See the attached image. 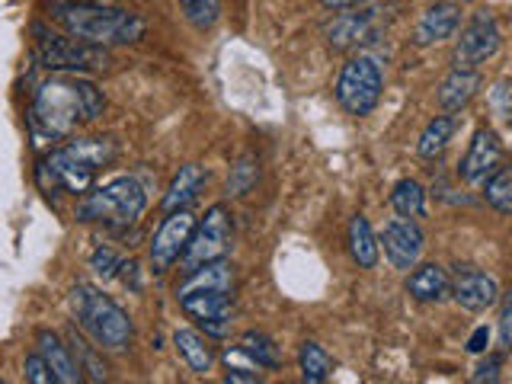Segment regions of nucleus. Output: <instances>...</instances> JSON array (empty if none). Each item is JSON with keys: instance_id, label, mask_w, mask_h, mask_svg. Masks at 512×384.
Masks as SVG:
<instances>
[{"instance_id": "1", "label": "nucleus", "mask_w": 512, "mask_h": 384, "mask_svg": "<svg viewBox=\"0 0 512 384\" xmlns=\"http://www.w3.org/2000/svg\"><path fill=\"white\" fill-rule=\"evenodd\" d=\"M106 109L103 90L77 74L48 77L32 93L29 106V132L42 141H68L80 125L100 119Z\"/></svg>"}, {"instance_id": "2", "label": "nucleus", "mask_w": 512, "mask_h": 384, "mask_svg": "<svg viewBox=\"0 0 512 384\" xmlns=\"http://www.w3.org/2000/svg\"><path fill=\"white\" fill-rule=\"evenodd\" d=\"M119 157V144L112 138H68L48 151L36 167V183L42 192H74L84 196L93 189L96 173Z\"/></svg>"}, {"instance_id": "3", "label": "nucleus", "mask_w": 512, "mask_h": 384, "mask_svg": "<svg viewBox=\"0 0 512 384\" xmlns=\"http://www.w3.org/2000/svg\"><path fill=\"white\" fill-rule=\"evenodd\" d=\"M48 16L68 29L71 36L103 48L135 45L148 32L144 16L109 4H87V0H52L48 4Z\"/></svg>"}, {"instance_id": "4", "label": "nucleus", "mask_w": 512, "mask_h": 384, "mask_svg": "<svg viewBox=\"0 0 512 384\" xmlns=\"http://www.w3.org/2000/svg\"><path fill=\"white\" fill-rule=\"evenodd\" d=\"M68 304H71L80 330H84L96 343V349L125 352L128 346H132V336H135L132 317H128V311L119 308L109 295H103L100 288H93L87 282H77L68 295Z\"/></svg>"}, {"instance_id": "5", "label": "nucleus", "mask_w": 512, "mask_h": 384, "mask_svg": "<svg viewBox=\"0 0 512 384\" xmlns=\"http://www.w3.org/2000/svg\"><path fill=\"white\" fill-rule=\"evenodd\" d=\"M144 208H148L144 186L135 176H116V180H109L106 186L84 192L74 215L84 224H106V228L122 231L144 215Z\"/></svg>"}, {"instance_id": "6", "label": "nucleus", "mask_w": 512, "mask_h": 384, "mask_svg": "<svg viewBox=\"0 0 512 384\" xmlns=\"http://www.w3.org/2000/svg\"><path fill=\"white\" fill-rule=\"evenodd\" d=\"M36 36V61L45 71H58V74H90V71H106L112 58L103 45H90L77 36H61L45 26L32 29Z\"/></svg>"}, {"instance_id": "7", "label": "nucleus", "mask_w": 512, "mask_h": 384, "mask_svg": "<svg viewBox=\"0 0 512 384\" xmlns=\"http://www.w3.org/2000/svg\"><path fill=\"white\" fill-rule=\"evenodd\" d=\"M384 74L372 55H356L343 64L340 77H336V103H340L349 116H368L381 103Z\"/></svg>"}, {"instance_id": "8", "label": "nucleus", "mask_w": 512, "mask_h": 384, "mask_svg": "<svg viewBox=\"0 0 512 384\" xmlns=\"http://www.w3.org/2000/svg\"><path fill=\"white\" fill-rule=\"evenodd\" d=\"M228 250H231V212H228V205L218 202L208 208L205 218L196 224V231L189 237V247L180 256V266L183 272H192L205 263L224 260Z\"/></svg>"}, {"instance_id": "9", "label": "nucleus", "mask_w": 512, "mask_h": 384, "mask_svg": "<svg viewBox=\"0 0 512 384\" xmlns=\"http://www.w3.org/2000/svg\"><path fill=\"white\" fill-rule=\"evenodd\" d=\"M500 26H496V20L480 10L471 16V23L461 29V39L455 45V55H452V68H461V71H477L480 64L490 61L496 52H500Z\"/></svg>"}, {"instance_id": "10", "label": "nucleus", "mask_w": 512, "mask_h": 384, "mask_svg": "<svg viewBox=\"0 0 512 384\" xmlns=\"http://www.w3.org/2000/svg\"><path fill=\"white\" fill-rule=\"evenodd\" d=\"M180 308L186 317H192L205 330V336L224 340L231 333V317H234V295L221 292V288H202V292H186L180 295Z\"/></svg>"}, {"instance_id": "11", "label": "nucleus", "mask_w": 512, "mask_h": 384, "mask_svg": "<svg viewBox=\"0 0 512 384\" xmlns=\"http://www.w3.org/2000/svg\"><path fill=\"white\" fill-rule=\"evenodd\" d=\"M196 224L199 221H196V215L189 212V208L167 212V218L160 221V228L154 231L151 247H148L154 272H167V269H173V263H180V256L186 253L189 237H192V231H196Z\"/></svg>"}, {"instance_id": "12", "label": "nucleus", "mask_w": 512, "mask_h": 384, "mask_svg": "<svg viewBox=\"0 0 512 384\" xmlns=\"http://www.w3.org/2000/svg\"><path fill=\"white\" fill-rule=\"evenodd\" d=\"M381 244H384V256L391 260L394 269L400 272H410L416 263H420L423 247H426V237L420 231V224L407 215H397L384 224L381 231Z\"/></svg>"}, {"instance_id": "13", "label": "nucleus", "mask_w": 512, "mask_h": 384, "mask_svg": "<svg viewBox=\"0 0 512 384\" xmlns=\"http://www.w3.org/2000/svg\"><path fill=\"white\" fill-rule=\"evenodd\" d=\"M496 167H503V144L496 138L493 128H477L468 154L461 157L458 176L471 186H484V180Z\"/></svg>"}, {"instance_id": "14", "label": "nucleus", "mask_w": 512, "mask_h": 384, "mask_svg": "<svg viewBox=\"0 0 512 384\" xmlns=\"http://www.w3.org/2000/svg\"><path fill=\"white\" fill-rule=\"evenodd\" d=\"M448 295L455 298L458 308L477 314V311L493 308V304L500 301V285H496V279L487 276V272H480L474 266H464L455 272L452 285H448Z\"/></svg>"}, {"instance_id": "15", "label": "nucleus", "mask_w": 512, "mask_h": 384, "mask_svg": "<svg viewBox=\"0 0 512 384\" xmlns=\"http://www.w3.org/2000/svg\"><path fill=\"white\" fill-rule=\"evenodd\" d=\"M375 13L372 7H349V10H336L333 23L324 29V36L330 42V48L336 52H346V48H356L362 42H372L375 32Z\"/></svg>"}, {"instance_id": "16", "label": "nucleus", "mask_w": 512, "mask_h": 384, "mask_svg": "<svg viewBox=\"0 0 512 384\" xmlns=\"http://www.w3.org/2000/svg\"><path fill=\"white\" fill-rule=\"evenodd\" d=\"M461 26V7L452 4V0H442V4L429 7L420 20H416V29H413V42L416 45H436V42H445L452 39Z\"/></svg>"}, {"instance_id": "17", "label": "nucleus", "mask_w": 512, "mask_h": 384, "mask_svg": "<svg viewBox=\"0 0 512 384\" xmlns=\"http://www.w3.org/2000/svg\"><path fill=\"white\" fill-rule=\"evenodd\" d=\"M36 346L42 352V359L48 362V368H52V375H55L58 384L84 381V375H80V368H77L74 352H71V343H64L55 330H39L36 333Z\"/></svg>"}, {"instance_id": "18", "label": "nucleus", "mask_w": 512, "mask_h": 384, "mask_svg": "<svg viewBox=\"0 0 512 384\" xmlns=\"http://www.w3.org/2000/svg\"><path fill=\"white\" fill-rule=\"evenodd\" d=\"M208 173L199 164H186L180 167V173L173 176V183L164 196V212H180V208H189L199 199V192L205 189Z\"/></svg>"}, {"instance_id": "19", "label": "nucleus", "mask_w": 512, "mask_h": 384, "mask_svg": "<svg viewBox=\"0 0 512 384\" xmlns=\"http://www.w3.org/2000/svg\"><path fill=\"white\" fill-rule=\"evenodd\" d=\"M480 74L477 71H461V68H452V74H448L442 84H439V106L445 112H458L468 106L477 90H480Z\"/></svg>"}, {"instance_id": "20", "label": "nucleus", "mask_w": 512, "mask_h": 384, "mask_svg": "<svg viewBox=\"0 0 512 384\" xmlns=\"http://www.w3.org/2000/svg\"><path fill=\"white\" fill-rule=\"evenodd\" d=\"M448 285H452V279H448V272L439 266V263H426V266H413L410 279H407V295L416 298V301H442L448 295Z\"/></svg>"}, {"instance_id": "21", "label": "nucleus", "mask_w": 512, "mask_h": 384, "mask_svg": "<svg viewBox=\"0 0 512 384\" xmlns=\"http://www.w3.org/2000/svg\"><path fill=\"white\" fill-rule=\"evenodd\" d=\"M202 288H221V292H234V266L228 260L205 263L199 269L186 272V282L176 285V298L186 292H202Z\"/></svg>"}, {"instance_id": "22", "label": "nucleus", "mask_w": 512, "mask_h": 384, "mask_svg": "<svg viewBox=\"0 0 512 384\" xmlns=\"http://www.w3.org/2000/svg\"><path fill=\"white\" fill-rule=\"evenodd\" d=\"M173 346L180 352V359L192 368L196 375L212 372L215 365V349L208 346V336L196 333V330H176L173 333Z\"/></svg>"}, {"instance_id": "23", "label": "nucleus", "mask_w": 512, "mask_h": 384, "mask_svg": "<svg viewBox=\"0 0 512 384\" xmlns=\"http://www.w3.org/2000/svg\"><path fill=\"white\" fill-rule=\"evenodd\" d=\"M349 253L359 263V269H375L381 260V244L365 215H352L349 221Z\"/></svg>"}, {"instance_id": "24", "label": "nucleus", "mask_w": 512, "mask_h": 384, "mask_svg": "<svg viewBox=\"0 0 512 384\" xmlns=\"http://www.w3.org/2000/svg\"><path fill=\"white\" fill-rule=\"evenodd\" d=\"M455 128H458V119L455 116H436V119H429V125L423 128L420 141H416V154H420L423 160H436L448 148V141H452Z\"/></svg>"}, {"instance_id": "25", "label": "nucleus", "mask_w": 512, "mask_h": 384, "mask_svg": "<svg viewBox=\"0 0 512 384\" xmlns=\"http://www.w3.org/2000/svg\"><path fill=\"white\" fill-rule=\"evenodd\" d=\"M237 349L244 352L247 359H253L260 368H269V372H276V368L282 365V352L276 346V340L260 330H247L244 336H240Z\"/></svg>"}, {"instance_id": "26", "label": "nucleus", "mask_w": 512, "mask_h": 384, "mask_svg": "<svg viewBox=\"0 0 512 384\" xmlns=\"http://www.w3.org/2000/svg\"><path fill=\"white\" fill-rule=\"evenodd\" d=\"M298 368H301V378L308 384H320L327 381L333 372V359L327 356V349L314 343V340H304L298 349Z\"/></svg>"}, {"instance_id": "27", "label": "nucleus", "mask_w": 512, "mask_h": 384, "mask_svg": "<svg viewBox=\"0 0 512 384\" xmlns=\"http://www.w3.org/2000/svg\"><path fill=\"white\" fill-rule=\"evenodd\" d=\"M484 199L500 215H512V167H496L484 180Z\"/></svg>"}, {"instance_id": "28", "label": "nucleus", "mask_w": 512, "mask_h": 384, "mask_svg": "<svg viewBox=\"0 0 512 384\" xmlns=\"http://www.w3.org/2000/svg\"><path fill=\"white\" fill-rule=\"evenodd\" d=\"M391 205L397 215L420 218L426 212V189L416 180H400L391 192Z\"/></svg>"}, {"instance_id": "29", "label": "nucleus", "mask_w": 512, "mask_h": 384, "mask_svg": "<svg viewBox=\"0 0 512 384\" xmlns=\"http://www.w3.org/2000/svg\"><path fill=\"white\" fill-rule=\"evenodd\" d=\"M68 343H71V352H74V359H77V368H80V375L90 378V381H106V365L100 362V356H96V349L80 336L77 330L68 333Z\"/></svg>"}, {"instance_id": "30", "label": "nucleus", "mask_w": 512, "mask_h": 384, "mask_svg": "<svg viewBox=\"0 0 512 384\" xmlns=\"http://www.w3.org/2000/svg\"><path fill=\"white\" fill-rule=\"evenodd\" d=\"M180 10L192 29L208 32L221 20V0H180Z\"/></svg>"}, {"instance_id": "31", "label": "nucleus", "mask_w": 512, "mask_h": 384, "mask_svg": "<svg viewBox=\"0 0 512 384\" xmlns=\"http://www.w3.org/2000/svg\"><path fill=\"white\" fill-rule=\"evenodd\" d=\"M256 176H260V167H256L253 157H240L237 164L231 167V176H228V196H244V192L253 189Z\"/></svg>"}, {"instance_id": "32", "label": "nucleus", "mask_w": 512, "mask_h": 384, "mask_svg": "<svg viewBox=\"0 0 512 384\" xmlns=\"http://www.w3.org/2000/svg\"><path fill=\"white\" fill-rule=\"evenodd\" d=\"M90 269L96 272V276L112 279V276H119L122 260H119V253H116V250H109V247H96V250H93V256H90Z\"/></svg>"}, {"instance_id": "33", "label": "nucleus", "mask_w": 512, "mask_h": 384, "mask_svg": "<svg viewBox=\"0 0 512 384\" xmlns=\"http://www.w3.org/2000/svg\"><path fill=\"white\" fill-rule=\"evenodd\" d=\"M23 375L29 384H55V375H52V368H48V362L42 359V352L36 349L32 356H26L23 362Z\"/></svg>"}, {"instance_id": "34", "label": "nucleus", "mask_w": 512, "mask_h": 384, "mask_svg": "<svg viewBox=\"0 0 512 384\" xmlns=\"http://www.w3.org/2000/svg\"><path fill=\"white\" fill-rule=\"evenodd\" d=\"M500 368H503V356H487L484 362H480V365L474 368L471 381H477V384H484V381H496V378H500Z\"/></svg>"}, {"instance_id": "35", "label": "nucleus", "mask_w": 512, "mask_h": 384, "mask_svg": "<svg viewBox=\"0 0 512 384\" xmlns=\"http://www.w3.org/2000/svg\"><path fill=\"white\" fill-rule=\"evenodd\" d=\"M500 346L503 349H512V292L506 295L503 317H500Z\"/></svg>"}, {"instance_id": "36", "label": "nucleus", "mask_w": 512, "mask_h": 384, "mask_svg": "<svg viewBox=\"0 0 512 384\" xmlns=\"http://www.w3.org/2000/svg\"><path fill=\"white\" fill-rule=\"evenodd\" d=\"M490 346V330L487 327H477L471 333V340H468V352H474V356H480V352H487Z\"/></svg>"}, {"instance_id": "37", "label": "nucleus", "mask_w": 512, "mask_h": 384, "mask_svg": "<svg viewBox=\"0 0 512 384\" xmlns=\"http://www.w3.org/2000/svg\"><path fill=\"white\" fill-rule=\"evenodd\" d=\"M224 381H234V384H253V381H260V375H256V372H244V368H231V372L224 375Z\"/></svg>"}, {"instance_id": "38", "label": "nucleus", "mask_w": 512, "mask_h": 384, "mask_svg": "<svg viewBox=\"0 0 512 384\" xmlns=\"http://www.w3.org/2000/svg\"><path fill=\"white\" fill-rule=\"evenodd\" d=\"M327 10H349V7H362L368 4V0H320Z\"/></svg>"}, {"instance_id": "39", "label": "nucleus", "mask_w": 512, "mask_h": 384, "mask_svg": "<svg viewBox=\"0 0 512 384\" xmlns=\"http://www.w3.org/2000/svg\"><path fill=\"white\" fill-rule=\"evenodd\" d=\"M87 4H112V0H87Z\"/></svg>"}, {"instance_id": "40", "label": "nucleus", "mask_w": 512, "mask_h": 384, "mask_svg": "<svg viewBox=\"0 0 512 384\" xmlns=\"http://www.w3.org/2000/svg\"><path fill=\"white\" fill-rule=\"evenodd\" d=\"M509 125H512V122H509Z\"/></svg>"}]
</instances>
